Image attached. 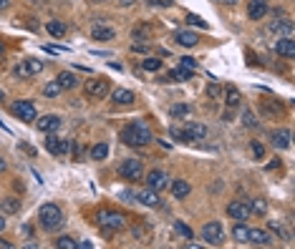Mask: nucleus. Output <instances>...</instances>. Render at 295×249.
<instances>
[{
	"label": "nucleus",
	"instance_id": "aec40b11",
	"mask_svg": "<svg viewBox=\"0 0 295 249\" xmlns=\"http://www.w3.org/2000/svg\"><path fill=\"white\" fill-rule=\"evenodd\" d=\"M109 93H111V101L119 103V106H129V103H134V98H137L129 88H116V91H109Z\"/></svg>",
	"mask_w": 295,
	"mask_h": 249
},
{
	"label": "nucleus",
	"instance_id": "473e14b6",
	"mask_svg": "<svg viewBox=\"0 0 295 249\" xmlns=\"http://www.w3.org/2000/svg\"><path fill=\"white\" fill-rule=\"evenodd\" d=\"M174 232H177L182 239H194V232H192L184 222H174Z\"/></svg>",
	"mask_w": 295,
	"mask_h": 249
},
{
	"label": "nucleus",
	"instance_id": "c85d7f7f",
	"mask_svg": "<svg viewBox=\"0 0 295 249\" xmlns=\"http://www.w3.org/2000/svg\"><path fill=\"white\" fill-rule=\"evenodd\" d=\"M169 114H172V119H189L192 109H189L187 103H174V106L169 109Z\"/></svg>",
	"mask_w": 295,
	"mask_h": 249
},
{
	"label": "nucleus",
	"instance_id": "a18cd8bd",
	"mask_svg": "<svg viewBox=\"0 0 295 249\" xmlns=\"http://www.w3.org/2000/svg\"><path fill=\"white\" fill-rule=\"evenodd\" d=\"M134 237H142V242H147V239H149L147 227H134Z\"/></svg>",
	"mask_w": 295,
	"mask_h": 249
},
{
	"label": "nucleus",
	"instance_id": "cd10ccee",
	"mask_svg": "<svg viewBox=\"0 0 295 249\" xmlns=\"http://www.w3.org/2000/svg\"><path fill=\"white\" fill-rule=\"evenodd\" d=\"M169 78L172 81H189V78H194V70H189V68H174V70H169Z\"/></svg>",
	"mask_w": 295,
	"mask_h": 249
},
{
	"label": "nucleus",
	"instance_id": "de8ad7c7",
	"mask_svg": "<svg viewBox=\"0 0 295 249\" xmlns=\"http://www.w3.org/2000/svg\"><path fill=\"white\" fill-rule=\"evenodd\" d=\"M20 149H23L25 154H30V156H36V149H33V146H28V144H20Z\"/></svg>",
	"mask_w": 295,
	"mask_h": 249
},
{
	"label": "nucleus",
	"instance_id": "a878e982",
	"mask_svg": "<svg viewBox=\"0 0 295 249\" xmlns=\"http://www.w3.org/2000/svg\"><path fill=\"white\" fill-rule=\"evenodd\" d=\"M268 229H270L273 234H278L280 239H285V242H290V239H293V234H290V232H288L280 222H275V219H270V222H268Z\"/></svg>",
	"mask_w": 295,
	"mask_h": 249
},
{
	"label": "nucleus",
	"instance_id": "393cba45",
	"mask_svg": "<svg viewBox=\"0 0 295 249\" xmlns=\"http://www.w3.org/2000/svg\"><path fill=\"white\" fill-rule=\"evenodd\" d=\"M169 189H172V194H174V199H184V196H189V184L187 182H182V179H177V182H169Z\"/></svg>",
	"mask_w": 295,
	"mask_h": 249
},
{
	"label": "nucleus",
	"instance_id": "20e7f679",
	"mask_svg": "<svg viewBox=\"0 0 295 249\" xmlns=\"http://www.w3.org/2000/svg\"><path fill=\"white\" fill-rule=\"evenodd\" d=\"M109 91H111V86H109V81L106 78H88L86 83H83V93L88 96V98H106L109 96Z\"/></svg>",
	"mask_w": 295,
	"mask_h": 249
},
{
	"label": "nucleus",
	"instance_id": "1a4fd4ad",
	"mask_svg": "<svg viewBox=\"0 0 295 249\" xmlns=\"http://www.w3.org/2000/svg\"><path fill=\"white\" fill-rule=\"evenodd\" d=\"M207 136V126L205 124H194V121H187L184 128H179V141H200Z\"/></svg>",
	"mask_w": 295,
	"mask_h": 249
},
{
	"label": "nucleus",
	"instance_id": "ddd939ff",
	"mask_svg": "<svg viewBox=\"0 0 295 249\" xmlns=\"http://www.w3.org/2000/svg\"><path fill=\"white\" fill-rule=\"evenodd\" d=\"M36 128L43 131V133H53V131L61 128V116L48 114V116H43V119H36Z\"/></svg>",
	"mask_w": 295,
	"mask_h": 249
},
{
	"label": "nucleus",
	"instance_id": "09e8293b",
	"mask_svg": "<svg viewBox=\"0 0 295 249\" xmlns=\"http://www.w3.org/2000/svg\"><path fill=\"white\" fill-rule=\"evenodd\" d=\"M121 196H124V201H134V194H129V191H121Z\"/></svg>",
	"mask_w": 295,
	"mask_h": 249
},
{
	"label": "nucleus",
	"instance_id": "f257e3e1",
	"mask_svg": "<svg viewBox=\"0 0 295 249\" xmlns=\"http://www.w3.org/2000/svg\"><path fill=\"white\" fill-rule=\"evenodd\" d=\"M151 138H154V133L149 131V126L144 124V121H132L129 126H124V128H121V141H124L126 146L139 149V146L151 144Z\"/></svg>",
	"mask_w": 295,
	"mask_h": 249
},
{
	"label": "nucleus",
	"instance_id": "052dcab7",
	"mask_svg": "<svg viewBox=\"0 0 295 249\" xmlns=\"http://www.w3.org/2000/svg\"><path fill=\"white\" fill-rule=\"evenodd\" d=\"M99 3H104V0H99Z\"/></svg>",
	"mask_w": 295,
	"mask_h": 249
},
{
	"label": "nucleus",
	"instance_id": "f8f14e48",
	"mask_svg": "<svg viewBox=\"0 0 295 249\" xmlns=\"http://www.w3.org/2000/svg\"><path fill=\"white\" fill-rule=\"evenodd\" d=\"M46 149H48V154H53V156H66L69 149H71V144H69L66 138L48 136V138H46Z\"/></svg>",
	"mask_w": 295,
	"mask_h": 249
},
{
	"label": "nucleus",
	"instance_id": "a19ab883",
	"mask_svg": "<svg viewBox=\"0 0 295 249\" xmlns=\"http://www.w3.org/2000/svg\"><path fill=\"white\" fill-rule=\"evenodd\" d=\"M207 96H210V98H220V96H222V86H220V83H210V86H207Z\"/></svg>",
	"mask_w": 295,
	"mask_h": 249
},
{
	"label": "nucleus",
	"instance_id": "c03bdc74",
	"mask_svg": "<svg viewBox=\"0 0 295 249\" xmlns=\"http://www.w3.org/2000/svg\"><path fill=\"white\" fill-rule=\"evenodd\" d=\"M250 149H252V154H255L257 159H263V156H265V146H263L260 141H252V144H250Z\"/></svg>",
	"mask_w": 295,
	"mask_h": 249
},
{
	"label": "nucleus",
	"instance_id": "9b49d317",
	"mask_svg": "<svg viewBox=\"0 0 295 249\" xmlns=\"http://www.w3.org/2000/svg\"><path fill=\"white\" fill-rule=\"evenodd\" d=\"M147 187L154 189V191H161V189L169 187V176H167L161 169H151L147 174Z\"/></svg>",
	"mask_w": 295,
	"mask_h": 249
},
{
	"label": "nucleus",
	"instance_id": "37998d69",
	"mask_svg": "<svg viewBox=\"0 0 295 249\" xmlns=\"http://www.w3.org/2000/svg\"><path fill=\"white\" fill-rule=\"evenodd\" d=\"M179 65H182V68H189V70H197V61H194L192 56H182Z\"/></svg>",
	"mask_w": 295,
	"mask_h": 249
},
{
	"label": "nucleus",
	"instance_id": "7ed1b4c3",
	"mask_svg": "<svg viewBox=\"0 0 295 249\" xmlns=\"http://www.w3.org/2000/svg\"><path fill=\"white\" fill-rule=\"evenodd\" d=\"M96 224H99V227L104 229V234H114V232L124 229L126 219H124V214H119V211H109V209H101V211L96 214Z\"/></svg>",
	"mask_w": 295,
	"mask_h": 249
},
{
	"label": "nucleus",
	"instance_id": "b1692460",
	"mask_svg": "<svg viewBox=\"0 0 295 249\" xmlns=\"http://www.w3.org/2000/svg\"><path fill=\"white\" fill-rule=\"evenodd\" d=\"M58 86L63 88V91H69V88H76V83H78V78H76L74 70H63V73H58Z\"/></svg>",
	"mask_w": 295,
	"mask_h": 249
},
{
	"label": "nucleus",
	"instance_id": "4d7b16f0",
	"mask_svg": "<svg viewBox=\"0 0 295 249\" xmlns=\"http://www.w3.org/2000/svg\"><path fill=\"white\" fill-rule=\"evenodd\" d=\"M3 169H5V161H3V159H0V171H3Z\"/></svg>",
	"mask_w": 295,
	"mask_h": 249
},
{
	"label": "nucleus",
	"instance_id": "5701e85b",
	"mask_svg": "<svg viewBox=\"0 0 295 249\" xmlns=\"http://www.w3.org/2000/svg\"><path fill=\"white\" fill-rule=\"evenodd\" d=\"M240 101H242L240 91H237L235 86H227V88H224V103H227V109H237Z\"/></svg>",
	"mask_w": 295,
	"mask_h": 249
},
{
	"label": "nucleus",
	"instance_id": "a211bd4d",
	"mask_svg": "<svg viewBox=\"0 0 295 249\" xmlns=\"http://www.w3.org/2000/svg\"><path fill=\"white\" fill-rule=\"evenodd\" d=\"M197 33H192V30H174V43H179V46H184V48H194L197 46Z\"/></svg>",
	"mask_w": 295,
	"mask_h": 249
},
{
	"label": "nucleus",
	"instance_id": "f03ea898",
	"mask_svg": "<svg viewBox=\"0 0 295 249\" xmlns=\"http://www.w3.org/2000/svg\"><path fill=\"white\" fill-rule=\"evenodd\" d=\"M38 222L46 232H56V229L63 227V211L56 204H43L38 209Z\"/></svg>",
	"mask_w": 295,
	"mask_h": 249
},
{
	"label": "nucleus",
	"instance_id": "4c0bfd02",
	"mask_svg": "<svg viewBox=\"0 0 295 249\" xmlns=\"http://www.w3.org/2000/svg\"><path fill=\"white\" fill-rule=\"evenodd\" d=\"M142 68H144V70H151V73H154V70H159V68H161V58H144Z\"/></svg>",
	"mask_w": 295,
	"mask_h": 249
},
{
	"label": "nucleus",
	"instance_id": "49530a36",
	"mask_svg": "<svg viewBox=\"0 0 295 249\" xmlns=\"http://www.w3.org/2000/svg\"><path fill=\"white\" fill-rule=\"evenodd\" d=\"M149 5H159V8H169L174 0H147Z\"/></svg>",
	"mask_w": 295,
	"mask_h": 249
},
{
	"label": "nucleus",
	"instance_id": "4be33fe9",
	"mask_svg": "<svg viewBox=\"0 0 295 249\" xmlns=\"http://www.w3.org/2000/svg\"><path fill=\"white\" fill-rule=\"evenodd\" d=\"M91 35L96 38V41H114L116 38V30L111 28V25H93V30H91Z\"/></svg>",
	"mask_w": 295,
	"mask_h": 249
},
{
	"label": "nucleus",
	"instance_id": "2eb2a0df",
	"mask_svg": "<svg viewBox=\"0 0 295 249\" xmlns=\"http://www.w3.org/2000/svg\"><path fill=\"white\" fill-rule=\"evenodd\" d=\"M268 15V0H250L247 3V18L250 20H260Z\"/></svg>",
	"mask_w": 295,
	"mask_h": 249
},
{
	"label": "nucleus",
	"instance_id": "ea45409f",
	"mask_svg": "<svg viewBox=\"0 0 295 249\" xmlns=\"http://www.w3.org/2000/svg\"><path fill=\"white\" fill-rule=\"evenodd\" d=\"M132 51L134 53H149V43L147 41H134L132 43Z\"/></svg>",
	"mask_w": 295,
	"mask_h": 249
},
{
	"label": "nucleus",
	"instance_id": "864d4df0",
	"mask_svg": "<svg viewBox=\"0 0 295 249\" xmlns=\"http://www.w3.org/2000/svg\"><path fill=\"white\" fill-rule=\"evenodd\" d=\"M8 5H10V0H0V10H5Z\"/></svg>",
	"mask_w": 295,
	"mask_h": 249
},
{
	"label": "nucleus",
	"instance_id": "e433bc0d",
	"mask_svg": "<svg viewBox=\"0 0 295 249\" xmlns=\"http://www.w3.org/2000/svg\"><path fill=\"white\" fill-rule=\"evenodd\" d=\"M61 91H63V88H61V86H58V81H53V83H48V86H46V88H43V93H46V96H48V98H56V96H58V93H61Z\"/></svg>",
	"mask_w": 295,
	"mask_h": 249
},
{
	"label": "nucleus",
	"instance_id": "2f4dec72",
	"mask_svg": "<svg viewBox=\"0 0 295 249\" xmlns=\"http://www.w3.org/2000/svg\"><path fill=\"white\" fill-rule=\"evenodd\" d=\"M106 156H109V146H106V144H96V146L91 149V159H93V161H104Z\"/></svg>",
	"mask_w": 295,
	"mask_h": 249
},
{
	"label": "nucleus",
	"instance_id": "39448f33",
	"mask_svg": "<svg viewBox=\"0 0 295 249\" xmlns=\"http://www.w3.org/2000/svg\"><path fill=\"white\" fill-rule=\"evenodd\" d=\"M41 70H43V61L41 58H25V61H20L13 68V76L15 78H33Z\"/></svg>",
	"mask_w": 295,
	"mask_h": 249
},
{
	"label": "nucleus",
	"instance_id": "f704fd0d",
	"mask_svg": "<svg viewBox=\"0 0 295 249\" xmlns=\"http://www.w3.org/2000/svg\"><path fill=\"white\" fill-rule=\"evenodd\" d=\"M250 211H255V214H268V201H265V199H252Z\"/></svg>",
	"mask_w": 295,
	"mask_h": 249
},
{
	"label": "nucleus",
	"instance_id": "bf43d9fd",
	"mask_svg": "<svg viewBox=\"0 0 295 249\" xmlns=\"http://www.w3.org/2000/svg\"><path fill=\"white\" fill-rule=\"evenodd\" d=\"M0 101H3V91H0Z\"/></svg>",
	"mask_w": 295,
	"mask_h": 249
},
{
	"label": "nucleus",
	"instance_id": "4468645a",
	"mask_svg": "<svg viewBox=\"0 0 295 249\" xmlns=\"http://www.w3.org/2000/svg\"><path fill=\"white\" fill-rule=\"evenodd\" d=\"M247 242L257 247H273V237L265 229H247Z\"/></svg>",
	"mask_w": 295,
	"mask_h": 249
},
{
	"label": "nucleus",
	"instance_id": "3c124183",
	"mask_svg": "<svg viewBox=\"0 0 295 249\" xmlns=\"http://www.w3.org/2000/svg\"><path fill=\"white\" fill-rule=\"evenodd\" d=\"M0 249H13V244H10V242H5V239H0Z\"/></svg>",
	"mask_w": 295,
	"mask_h": 249
},
{
	"label": "nucleus",
	"instance_id": "9d476101",
	"mask_svg": "<svg viewBox=\"0 0 295 249\" xmlns=\"http://www.w3.org/2000/svg\"><path fill=\"white\" fill-rule=\"evenodd\" d=\"M227 214H230V219H235V222H247V219H250V206H247L245 201H230V204H227Z\"/></svg>",
	"mask_w": 295,
	"mask_h": 249
},
{
	"label": "nucleus",
	"instance_id": "8fccbe9b",
	"mask_svg": "<svg viewBox=\"0 0 295 249\" xmlns=\"http://www.w3.org/2000/svg\"><path fill=\"white\" fill-rule=\"evenodd\" d=\"M76 247H78V249H91V242H86V239H83V242H78Z\"/></svg>",
	"mask_w": 295,
	"mask_h": 249
},
{
	"label": "nucleus",
	"instance_id": "58836bf2",
	"mask_svg": "<svg viewBox=\"0 0 295 249\" xmlns=\"http://www.w3.org/2000/svg\"><path fill=\"white\" fill-rule=\"evenodd\" d=\"M187 23H189V25H197V28H202V30H207V28H210V25H207L200 15H194V13H189V15H187Z\"/></svg>",
	"mask_w": 295,
	"mask_h": 249
},
{
	"label": "nucleus",
	"instance_id": "13d9d810",
	"mask_svg": "<svg viewBox=\"0 0 295 249\" xmlns=\"http://www.w3.org/2000/svg\"><path fill=\"white\" fill-rule=\"evenodd\" d=\"M3 51H5V48H3V43H0V56H3Z\"/></svg>",
	"mask_w": 295,
	"mask_h": 249
},
{
	"label": "nucleus",
	"instance_id": "6e6552de",
	"mask_svg": "<svg viewBox=\"0 0 295 249\" xmlns=\"http://www.w3.org/2000/svg\"><path fill=\"white\" fill-rule=\"evenodd\" d=\"M222 237H224V229H222L220 222H207V224L202 227V239H205V244L217 247L222 242Z\"/></svg>",
	"mask_w": 295,
	"mask_h": 249
},
{
	"label": "nucleus",
	"instance_id": "c756f323",
	"mask_svg": "<svg viewBox=\"0 0 295 249\" xmlns=\"http://www.w3.org/2000/svg\"><path fill=\"white\" fill-rule=\"evenodd\" d=\"M232 239L240 242V244L247 242V227H245V222H237V224H235V229H232Z\"/></svg>",
	"mask_w": 295,
	"mask_h": 249
},
{
	"label": "nucleus",
	"instance_id": "79ce46f5",
	"mask_svg": "<svg viewBox=\"0 0 295 249\" xmlns=\"http://www.w3.org/2000/svg\"><path fill=\"white\" fill-rule=\"evenodd\" d=\"M242 121H245V126H250V128H255V126H257V119H255V114H252L250 109L242 114Z\"/></svg>",
	"mask_w": 295,
	"mask_h": 249
},
{
	"label": "nucleus",
	"instance_id": "0eeeda50",
	"mask_svg": "<svg viewBox=\"0 0 295 249\" xmlns=\"http://www.w3.org/2000/svg\"><path fill=\"white\" fill-rule=\"evenodd\" d=\"M10 111H13L15 119H20V121H25V124H30V121L38 119L36 103H30V101H15V103L10 106Z\"/></svg>",
	"mask_w": 295,
	"mask_h": 249
},
{
	"label": "nucleus",
	"instance_id": "6e6d98bb",
	"mask_svg": "<svg viewBox=\"0 0 295 249\" xmlns=\"http://www.w3.org/2000/svg\"><path fill=\"white\" fill-rule=\"evenodd\" d=\"M224 3H227V5H235V3H237V0H224Z\"/></svg>",
	"mask_w": 295,
	"mask_h": 249
},
{
	"label": "nucleus",
	"instance_id": "6ab92c4d",
	"mask_svg": "<svg viewBox=\"0 0 295 249\" xmlns=\"http://www.w3.org/2000/svg\"><path fill=\"white\" fill-rule=\"evenodd\" d=\"M275 53H278L280 58H295V43H293V38H280V41L275 43Z\"/></svg>",
	"mask_w": 295,
	"mask_h": 249
},
{
	"label": "nucleus",
	"instance_id": "603ef678",
	"mask_svg": "<svg viewBox=\"0 0 295 249\" xmlns=\"http://www.w3.org/2000/svg\"><path fill=\"white\" fill-rule=\"evenodd\" d=\"M137 0H119V5H124V8H129V5H134Z\"/></svg>",
	"mask_w": 295,
	"mask_h": 249
},
{
	"label": "nucleus",
	"instance_id": "7c9ffc66",
	"mask_svg": "<svg viewBox=\"0 0 295 249\" xmlns=\"http://www.w3.org/2000/svg\"><path fill=\"white\" fill-rule=\"evenodd\" d=\"M0 206H3V211H5V214H15V211L20 209V201H18L15 196H5Z\"/></svg>",
	"mask_w": 295,
	"mask_h": 249
},
{
	"label": "nucleus",
	"instance_id": "412c9836",
	"mask_svg": "<svg viewBox=\"0 0 295 249\" xmlns=\"http://www.w3.org/2000/svg\"><path fill=\"white\" fill-rule=\"evenodd\" d=\"M290 136H293V133H290V128H280V131H275V133H273V138H270V141H273V146H275V149H290V144H293V141H290Z\"/></svg>",
	"mask_w": 295,
	"mask_h": 249
},
{
	"label": "nucleus",
	"instance_id": "423d86ee",
	"mask_svg": "<svg viewBox=\"0 0 295 249\" xmlns=\"http://www.w3.org/2000/svg\"><path fill=\"white\" fill-rule=\"evenodd\" d=\"M142 174H144L142 159H124L119 166V176L126 182H137V179H142Z\"/></svg>",
	"mask_w": 295,
	"mask_h": 249
},
{
	"label": "nucleus",
	"instance_id": "bb28decb",
	"mask_svg": "<svg viewBox=\"0 0 295 249\" xmlns=\"http://www.w3.org/2000/svg\"><path fill=\"white\" fill-rule=\"evenodd\" d=\"M46 30H48V35H53V38H63V35H66V25H63L61 20H51V23L46 25Z\"/></svg>",
	"mask_w": 295,
	"mask_h": 249
},
{
	"label": "nucleus",
	"instance_id": "f3484780",
	"mask_svg": "<svg viewBox=\"0 0 295 249\" xmlns=\"http://www.w3.org/2000/svg\"><path fill=\"white\" fill-rule=\"evenodd\" d=\"M270 30L275 33V35H283V38H293V23L288 20V18H278L273 25H270Z\"/></svg>",
	"mask_w": 295,
	"mask_h": 249
},
{
	"label": "nucleus",
	"instance_id": "5fc2aeb1",
	"mask_svg": "<svg viewBox=\"0 0 295 249\" xmlns=\"http://www.w3.org/2000/svg\"><path fill=\"white\" fill-rule=\"evenodd\" d=\"M3 229H5V219L0 217V232H3Z\"/></svg>",
	"mask_w": 295,
	"mask_h": 249
},
{
	"label": "nucleus",
	"instance_id": "72a5a7b5",
	"mask_svg": "<svg viewBox=\"0 0 295 249\" xmlns=\"http://www.w3.org/2000/svg\"><path fill=\"white\" fill-rule=\"evenodd\" d=\"M132 35H134V41H149L151 30H149V25H137V28L132 30Z\"/></svg>",
	"mask_w": 295,
	"mask_h": 249
},
{
	"label": "nucleus",
	"instance_id": "c9c22d12",
	"mask_svg": "<svg viewBox=\"0 0 295 249\" xmlns=\"http://www.w3.org/2000/svg\"><path fill=\"white\" fill-rule=\"evenodd\" d=\"M76 239H71V237H58L56 239V249H76Z\"/></svg>",
	"mask_w": 295,
	"mask_h": 249
},
{
	"label": "nucleus",
	"instance_id": "dca6fc26",
	"mask_svg": "<svg viewBox=\"0 0 295 249\" xmlns=\"http://www.w3.org/2000/svg\"><path fill=\"white\" fill-rule=\"evenodd\" d=\"M134 199H137V201H142L144 206H151V209L161 204V199H159V191H154V189H149V187L142 189V191H137V196H134Z\"/></svg>",
	"mask_w": 295,
	"mask_h": 249
}]
</instances>
